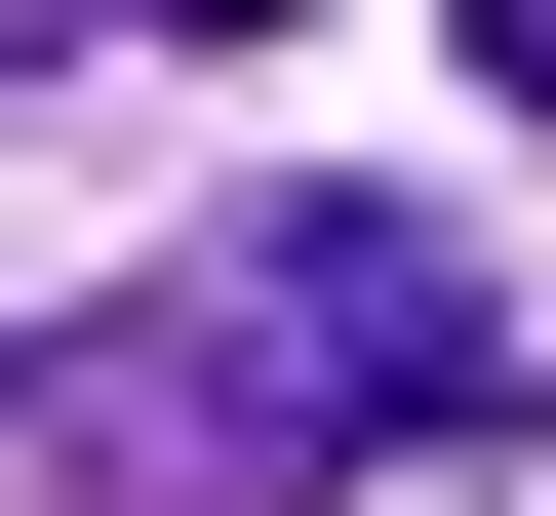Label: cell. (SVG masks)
<instances>
[{
	"label": "cell",
	"mask_w": 556,
	"mask_h": 516,
	"mask_svg": "<svg viewBox=\"0 0 556 516\" xmlns=\"http://www.w3.org/2000/svg\"><path fill=\"white\" fill-rule=\"evenodd\" d=\"M160 40H239V0H160Z\"/></svg>",
	"instance_id": "obj_3"
},
{
	"label": "cell",
	"mask_w": 556,
	"mask_h": 516,
	"mask_svg": "<svg viewBox=\"0 0 556 516\" xmlns=\"http://www.w3.org/2000/svg\"><path fill=\"white\" fill-rule=\"evenodd\" d=\"M477 40H517V80H556V0H477Z\"/></svg>",
	"instance_id": "obj_2"
},
{
	"label": "cell",
	"mask_w": 556,
	"mask_h": 516,
	"mask_svg": "<svg viewBox=\"0 0 556 516\" xmlns=\"http://www.w3.org/2000/svg\"><path fill=\"white\" fill-rule=\"evenodd\" d=\"M477 398V239H397V199H278L199 318L40 357V477H160V516H318V437H438Z\"/></svg>",
	"instance_id": "obj_1"
}]
</instances>
